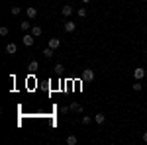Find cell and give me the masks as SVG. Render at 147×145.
Here are the masks:
<instances>
[{
  "instance_id": "cell-1",
  "label": "cell",
  "mask_w": 147,
  "mask_h": 145,
  "mask_svg": "<svg viewBox=\"0 0 147 145\" xmlns=\"http://www.w3.org/2000/svg\"><path fill=\"white\" fill-rule=\"evenodd\" d=\"M80 78H82V82H92V80L96 78V75H94V71H92V69H82Z\"/></svg>"
},
{
  "instance_id": "cell-2",
  "label": "cell",
  "mask_w": 147,
  "mask_h": 145,
  "mask_svg": "<svg viewBox=\"0 0 147 145\" xmlns=\"http://www.w3.org/2000/svg\"><path fill=\"white\" fill-rule=\"evenodd\" d=\"M145 75H147V69H143V67L134 69V78H136V80H143Z\"/></svg>"
},
{
  "instance_id": "cell-3",
  "label": "cell",
  "mask_w": 147,
  "mask_h": 145,
  "mask_svg": "<svg viewBox=\"0 0 147 145\" xmlns=\"http://www.w3.org/2000/svg\"><path fill=\"white\" fill-rule=\"evenodd\" d=\"M34 41H35V37L32 34H28V32H26V34L22 35V43L26 45V47H32V45H34Z\"/></svg>"
},
{
  "instance_id": "cell-4",
  "label": "cell",
  "mask_w": 147,
  "mask_h": 145,
  "mask_svg": "<svg viewBox=\"0 0 147 145\" xmlns=\"http://www.w3.org/2000/svg\"><path fill=\"white\" fill-rule=\"evenodd\" d=\"M37 14H39V12H37V8H34V6H28V8H26V16H28V20H35Z\"/></svg>"
},
{
  "instance_id": "cell-5",
  "label": "cell",
  "mask_w": 147,
  "mask_h": 145,
  "mask_svg": "<svg viewBox=\"0 0 147 145\" xmlns=\"http://www.w3.org/2000/svg\"><path fill=\"white\" fill-rule=\"evenodd\" d=\"M73 10H75V8H73L71 4H65V6L61 8V14H63V18H69V16L73 14Z\"/></svg>"
},
{
  "instance_id": "cell-6",
  "label": "cell",
  "mask_w": 147,
  "mask_h": 145,
  "mask_svg": "<svg viewBox=\"0 0 147 145\" xmlns=\"http://www.w3.org/2000/svg\"><path fill=\"white\" fill-rule=\"evenodd\" d=\"M49 47H51V49H59V47H61V39H59V37H51V39H49Z\"/></svg>"
},
{
  "instance_id": "cell-7",
  "label": "cell",
  "mask_w": 147,
  "mask_h": 145,
  "mask_svg": "<svg viewBox=\"0 0 147 145\" xmlns=\"http://www.w3.org/2000/svg\"><path fill=\"white\" fill-rule=\"evenodd\" d=\"M16 51H18V47H16V43H14V41L6 45V53H8V55H16Z\"/></svg>"
},
{
  "instance_id": "cell-8",
  "label": "cell",
  "mask_w": 147,
  "mask_h": 145,
  "mask_svg": "<svg viewBox=\"0 0 147 145\" xmlns=\"http://www.w3.org/2000/svg\"><path fill=\"white\" fill-rule=\"evenodd\" d=\"M71 110L75 112V114H82L84 108H82V104H79V102H73V104H71Z\"/></svg>"
},
{
  "instance_id": "cell-9",
  "label": "cell",
  "mask_w": 147,
  "mask_h": 145,
  "mask_svg": "<svg viewBox=\"0 0 147 145\" xmlns=\"http://www.w3.org/2000/svg\"><path fill=\"white\" fill-rule=\"evenodd\" d=\"M75 30H77V24L75 22H65V32L67 34H73Z\"/></svg>"
},
{
  "instance_id": "cell-10",
  "label": "cell",
  "mask_w": 147,
  "mask_h": 145,
  "mask_svg": "<svg viewBox=\"0 0 147 145\" xmlns=\"http://www.w3.org/2000/svg\"><path fill=\"white\" fill-rule=\"evenodd\" d=\"M94 122H96V123H100V125H104V123H106V116H104L102 112H98V114L94 116Z\"/></svg>"
},
{
  "instance_id": "cell-11",
  "label": "cell",
  "mask_w": 147,
  "mask_h": 145,
  "mask_svg": "<svg viewBox=\"0 0 147 145\" xmlns=\"http://www.w3.org/2000/svg\"><path fill=\"white\" fill-rule=\"evenodd\" d=\"M41 34H43L41 26H34V28H32V35H34V37H39Z\"/></svg>"
},
{
  "instance_id": "cell-12",
  "label": "cell",
  "mask_w": 147,
  "mask_h": 145,
  "mask_svg": "<svg viewBox=\"0 0 147 145\" xmlns=\"http://www.w3.org/2000/svg\"><path fill=\"white\" fill-rule=\"evenodd\" d=\"M43 55H45L47 59H51V57L55 55V49H51V47H49V45H47L45 49H43Z\"/></svg>"
},
{
  "instance_id": "cell-13",
  "label": "cell",
  "mask_w": 147,
  "mask_h": 145,
  "mask_svg": "<svg viewBox=\"0 0 147 145\" xmlns=\"http://www.w3.org/2000/svg\"><path fill=\"white\" fill-rule=\"evenodd\" d=\"M20 30H22V32L32 30V22H28V20H26V22H22V24H20Z\"/></svg>"
},
{
  "instance_id": "cell-14",
  "label": "cell",
  "mask_w": 147,
  "mask_h": 145,
  "mask_svg": "<svg viewBox=\"0 0 147 145\" xmlns=\"http://www.w3.org/2000/svg\"><path fill=\"white\" fill-rule=\"evenodd\" d=\"M77 143H79L77 135H69V137H67V145H77Z\"/></svg>"
},
{
  "instance_id": "cell-15",
  "label": "cell",
  "mask_w": 147,
  "mask_h": 145,
  "mask_svg": "<svg viewBox=\"0 0 147 145\" xmlns=\"http://www.w3.org/2000/svg\"><path fill=\"white\" fill-rule=\"evenodd\" d=\"M28 69H30V71H32V73H35V71H37V69H39V63H37V61H32V63H30V65H28Z\"/></svg>"
},
{
  "instance_id": "cell-16",
  "label": "cell",
  "mask_w": 147,
  "mask_h": 145,
  "mask_svg": "<svg viewBox=\"0 0 147 145\" xmlns=\"http://www.w3.org/2000/svg\"><path fill=\"white\" fill-rule=\"evenodd\" d=\"M90 122H92L90 116H82V118H80V123H82V125H90Z\"/></svg>"
},
{
  "instance_id": "cell-17",
  "label": "cell",
  "mask_w": 147,
  "mask_h": 145,
  "mask_svg": "<svg viewBox=\"0 0 147 145\" xmlns=\"http://www.w3.org/2000/svg\"><path fill=\"white\" fill-rule=\"evenodd\" d=\"M86 14H88L86 6H80V8H79V18H86Z\"/></svg>"
},
{
  "instance_id": "cell-18",
  "label": "cell",
  "mask_w": 147,
  "mask_h": 145,
  "mask_svg": "<svg viewBox=\"0 0 147 145\" xmlns=\"http://www.w3.org/2000/svg\"><path fill=\"white\" fill-rule=\"evenodd\" d=\"M131 88L136 90V92H139V90L143 88V84H141V82H139V80H136V84H131Z\"/></svg>"
},
{
  "instance_id": "cell-19",
  "label": "cell",
  "mask_w": 147,
  "mask_h": 145,
  "mask_svg": "<svg viewBox=\"0 0 147 145\" xmlns=\"http://www.w3.org/2000/svg\"><path fill=\"white\" fill-rule=\"evenodd\" d=\"M20 12H22L20 6H12V16H20Z\"/></svg>"
},
{
  "instance_id": "cell-20",
  "label": "cell",
  "mask_w": 147,
  "mask_h": 145,
  "mask_svg": "<svg viewBox=\"0 0 147 145\" xmlns=\"http://www.w3.org/2000/svg\"><path fill=\"white\" fill-rule=\"evenodd\" d=\"M0 35H2V37H6V35H8V28H6V26H2V28H0Z\"/></svg>"
},
{
  "instance_id": "cell-21",
  "label": "cell",
  "mask_w": 147,
  "mask_h": 145,
  "mask_svg": "<svg viewBox=\"0 0 147 145\" xmlns=\"http://www.w3.org/2000/svg\"><path fill=\"white\" fill-rule=\"evenodd\" d=\"M53 69H55V73H63V65H61V63H57Z\"/></svg>"
},
{
  "instance_id": "cell-22",
  "label": "cell",
  "mask_w": 147,
  "mask_h": 145,
  "mask_svg": "<svg viewBox=\"0 0 147 145\" xmlns=\"http://www.w3.org/2000/svg\"><path fill=\"white\" fill-rule=\"evenodd\" d=\"M69 110H71V106H63L61 108V114H69Z\"/></svg>"
},
{
  "instance_id": "cell-23",
  "label": "cell",
  "mask_w": 147,
  "mask_h": 145,
  "mask_svg": "<svg viewBox=\"0 0 147 145\" xmlns=\"http://www.w3.org/2000/svg\"><path fill=\"white\" fill-rule=\"evenodd\" d=\"M143 141L147 143V132H143Z\"/></svg>"
},
{
  "instance_id": "cell-24",
  "label": "cell",
  "mask_w": 147,
  "mask_h": 145,
  "mask_svg": "<svg viewBox=\"0 0 147 145\" xmlns=\"http://www.w3.org/2000/svg\"><path fill=\"white\" fill-rule=\"evenodd\" d=\"M82 2H90V0H82Z\"/></svg>"
},
{
  "instance_id": "cell-25",
  "label": "cell",
  "mask_w": 147,
  "mask_h": 145,
  "mask_svg": "<svg viewBox=\"0 0 147 145\" xmlns=\"http://www.w3.org/2000/svg\"><path fill=\"white\" fill-rule=\"evenodd\" d=\"M145 57H147V49H145Z\"/></svg>"
},
{
  "instance_id": "cell-26",
  "label": "cell",
  "mask_w": 147,
  "mask_h": 145,
  "mask_svg": "<svg viewBox=\"0 0 147 145\" xmlns=\"http://www.w3.org/2000/svg\"><path fill=\"white\" fill-rule=\"evenodd\" d=\"M143 2H147V0H143Z\"/></svg>"
}]
</instances>
